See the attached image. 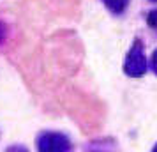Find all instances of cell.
Segmentation results:
<instances>
[{
	"label": "cell",
	"mask_w": 157,
	"mask_h": 152,
	"mask_svg": "<svg viewBox=\"0 0 157 152\" xmlns=\"http://www.w3.org/2000/svg\"><path fill=\"white\" fill-rule=\"evenodd\" d=\"M124 72L131 78H141L147 72V57L143 51V44L140 39H134V43L129 50L125 62H124Z\"/></svg>",
	"instance_id": "6da1fadb"
},
{
	"label": "cell",
	"mask_w": 157,
	"mask_h": 152,
	"mask_svg": "<svg viewBox=\"0 0 157 152\" xmlns=\"http://www.w3.org/2000/svg\"><path fill=\"white\" fill-rule=\"evenodd\" d=\"M37 149L43 152H65L71 150V140L62 133H43L37 138Z\"/></svg>",
	"instance_id": "7a4b0ae2"
},
{
	"label": "cell",
	"mask_w": 157,
	"mask_h": 152,
	"mask_svg": "<svg viewBox=\"0 0 157 152\" xmlns=\"http://www.w3.org/2000/svg\"><path fill=\"white\" fill-rule=\"evenodd\" d=\"M102 4L106 6L113 14H122L129 6V0H102Z\"/></svg>",
	"instance_id": "3957f363"
},
{
	"label": "cell",
	"mask_w": 157,
	"mask_h": 152,
	"mask_svg": "<svg viewBox=\"0 0 157 152\" xmlns=\"http://www.w3.org/2000/svg\"><path fill=\"white\" fill-rule=\"evenodd\" d=\"M147 23H148V27H152V29H157V9H152L148 14H147Z\"/></svg>",
	"instance_id": "277c9868"
},
{
	"label": "cell",
	"mask_w": 157,
	"mask_h": 152,
	"mask_svg": "<svg viewBox=\"0 0 157 152\" xmlns=\"http://www.w3.org/2000/svg\"><path fill=\"white\" fill-rule=\"evenodd\" d=\"M152 69H154V72L157 74V50L154 51V55H152Z\"/></svg>",
	"instance_id": "5b68a950"
},
{
	"label": "cell",
	"mask_w": 157,
	"mask_h": 152,
	"mask_svg": "<svg viewBox=\"0 0 157 152\" xmlns=\"http://www.w3.org/2000/svg\"><path fill=\"white\" fill-rule=\"evenodd\" d=\"M2 32H4V25H0V41L4 39V34H2Z\"/></svg>",
	"instance_id": "8992f818"
},
{
	"label": "cell",
	"mask_w": 157,
	"mask_h": 152,
	"mask_svg": "<svg viewBox=\"0 0 157 152\" xmlns=\"http://www.w3.org/2000/svg\"><path fill=\"white\" fill-rule=\"evenodd\" d=\"M150 2H154V4H157V0H150Z\"/></svg>",
	"instance_id": "52a82bcc"
},
{
	"label": "cell",
	"mask_w": 157,
	"mask_h": 152,
	"mask_svg": "<svg viewBox=\"0 0 157 152\" xmlns=\"http://www.w3.org/2000/svg\"><path fill=\"white\" fill-rule=\"evenodd\" d=\"M154 150H155V152H157V145H155V147H154Z\"/></svg>",
	"instance_id": "ba28073f"
}]
</instances>
